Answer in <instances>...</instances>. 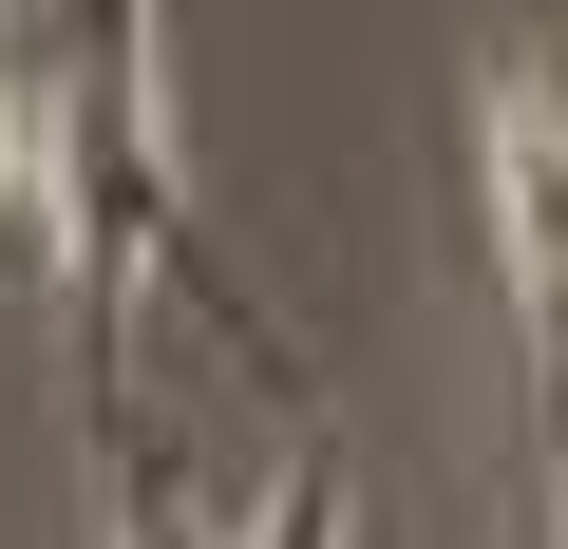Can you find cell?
I'll list each match as a JSON object with an SVG mask.
<instances>
[{"instance_id":"obj_1","label":"cell","mask_w":568,"mask_h":549,"mask_svg":"<svg viewBox=\"0 0 568 549\" xmlns=\"http://www.w3.org/2000/svg\"><path fill=\"white\" fill-rule=\"evenodd\" d=\"M39 77H58V285H77L95 379H114V285H190L265 360V323L227 304V265H209V227L152 152V0H39Z\"/></svg>"},{"instance_id":"obj_2","label":"cell","mask_w":568,"mask_h":549,"mask_svg":"<svg viewBox=\"0 0 568 549\" xmlns=\"http://www.w3.org/2000/svg\"><path fill=\"white\" fill-rule=\"evenodd\" d=\"M474 171H493V285H511V342H530V417L568 455V95L474 77Z\"/></svg>"},{"instance_id":"obj_3","label":"cell","mask_w":568,"mask_h":549,"mask_svg":"<svg viewBox=\"0 0 568 549\" xmlns=\"http://www.w3.org/2000/svg\"><path fill=\"white\" fill-rule=\"evenodd\" d=\"M0 227H58V77H39V0H0Z\"/></svg>"},{"instance_id":"obj_4","label":"cell","mask_w":568,"mask_h":549,"mask_svg":"<svg viewBox=\"0 0 568 549\" xmlns=\"http://www.w3.org/2000/svg\"><path fill=\"white\" fill-rule=\"evenodd\" d=\"M95 455H114V549H190V511H171V474H152L133 398H95Z\"/></svg>"}]
</instances>
